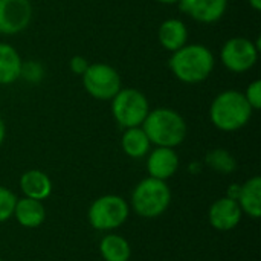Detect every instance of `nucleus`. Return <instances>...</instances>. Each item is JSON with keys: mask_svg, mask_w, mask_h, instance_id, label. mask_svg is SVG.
<instances>
[{"mask_svg": "<svg viewBox=\"0 0 261 261\" xmlns=\"http://www.w3.org/2000/svg\"><path fill=\"white\" fill-rule=\"evenodd\" d=\"M168 66L179 81L185 84H197L213 73L216 60L206 46L187 43L171 54Z\"/></svg>", "mask_w": 261, "mask_h": 261, "instance_id": "1", "label": "nucleus"}, {"mask_svg": "<svg viewBox=\"0 0 261 261\" xmlns=\"http://www.w3.org/2000/svg\"><path fill=\"white\" fill-rule=\"evenodd\" d=\"M141 127L156 147H179L188 135V125L184 116L168 107L150 110Z\"/></svg>", "mask_w": 261, "mask_h": 261, "instance_id": "2", "label": "nucleus"}, {"mask_svg": "<svg viewBox=\"0 0 261 261\" xmlns=\"http://www.w3.org/2000/svg\"><path fill=\"white\" fill-rule=\"evenodd\" d=\"M252 112V107L242 92L225 90L211 102L210 119L222 132H237L251 121Z\"/></svg>", "mask_w": 261, "mask_h": 261, "instance_id": "3", "label": "nucleus"}, {"mask_svg": "<svg viewBox=\"0 0 261 261\" xmlns=\"http://www.w3.org/2000/svg\"><path fill=\"white\" fill-rule=\"evenodd\" d=\"M171 203V190L165 180L142 179L132 193V208L144 219L161 217Z\"/></svg>", "mask_w": 261, "mask_h": 261, "instance_id": "4", "label": "nucleus"}, {"mask_svg": "<svg viewBox=\"0 0 261 261\" xmlns=\"http://www.w3.org/2000/svg\"><path fill=\"white\" fill-rule=\"evenodd\" d=\"M130 216V205L121 196L107 194L98 197L89 208L87 219L96 231H115L121 228Z\"/></svg>", "mask_w": 261, "mask_h": 261, "instance_id": "5", "label": "nucleus"}, {"mask_svg": "<svg viewBox=\"0 0 261 261\" xmlns=\"http://www.w3.org/2000/svg\"><path fill=\"white\" fill-rule=\"evenodd\" d=\"M110 101L112 115L122 128L141 127L150 112L147 96L138 89H121Z\"/></svg>", "mask_w": 261, "mask_h": 261, "instance_id": "6", "label": "nucleus"}, {"mask_svg": "<svg viewBox=\"0 0 261 261\" xmlns=\"http://www.w3.org/2000/svg\"><path fill=\"white\" fill-rule=\"evenodd\" d=\"M83 86L86 92L98 101H110L122 89L118 70L106 63L89 64L87 70L83 73Z\"/></svg>", "mask_w": 261, "mask_h": 261, "instance_id": "7", "label": "nucleus"}, {"mask_svg": "<svg viewBox=\"0 0 261 261\" xmlns=\"http://www.w3.org/2000/svg\"><path fill=\"white\" fill-rule=\"evenodd\" d=\"M258 41L254 43L246 37H232L222 46L220 61L228 70L234 73H243L255 66L258 60Z\"/></svg>", "mask_w": 261, "mask_h": 261, "instance_id": "8", "label": "nucleus"}, {"mask_svg": "<svg viewBox=\"0 0 261 261\" xmlns=\"http://www.w3.org/2000/svg\"><path fill=\"white\" fill-rule=\"evenodd\" d=\"M31 20V0H0V34H18L29 26Z\"/></svg>", "mask_w": 261, "mask_h": 261, "instance_id": "9", "label": "nucleus"}, {"mask_svg": "<svg viewBox=\"0 0 261 261\" xmlns=\"http://www.w3.org/2000/svg\"><path fill=\"white\" fill-rule=\"evenodd\" d=\"M243 217V211L239 202L225 197L217 199L208 211L210 225L217 231H232L236 229Z\"/></svg>", "mask_w": 261, "mask_h": 261, "instance_id": "10", "label": "nucleus"}, {"mask_svg": "<svg viewBox=\"0 0 261 261\" xmlns=\"http://www.w3.org/2000/svg\"><path fill=\"white\" fill-rule=\"evenodd\" d=\"M177 3L184 14L205 24L219 21L228 8V0H179Z\"/></svg>", "mask_w": 261, "mask_h": 261, "instance_id": "11", "label": "nucleus"}, {"mask_svg": "<svg viewBox=\"0 0 261 261\" xmlns=\"http://www.w3.org/2000/svg\"><path fill=\"white\" fill-rule=\"evenodd\" d=\"M179 170V156L174 148L156 147L147 154V171L150 177L168 180Z\"/></svg>", "mask_w": 261, "mask_h": 261, "instance_id": "12", "label": "nucleus"}, {"mask_svg": "<svg viewBox=\"0 0 261 261\" xmlns=\"http://www.w3.org/2000/svg\"><path fill=\"white\" fill-rule=\"evenodd\" d=\"M12 217H15L20 226L28 229H35L43 225L46 219V208L40 200L21 197L17 199Z\"/></svg>", "mask_w": 261, "mask_h": 261, "instance_id": "13", "label": "nucleus"}, {"mask_svg": "<svg viewBox=\"0 0 261 261\" xmlns=\"http://www.w3.org/2000/svg\"><path fill=\"white\" fill-rule=\"evenodd\" d=\"M20 190L24 197L43 202L52 193V180L41 170H28L20 177Z\"/></svg>", "mask_w": 261, "mask_h": 261, "instance_id": "14", "label": "nucleus"}, {"mask_svg": "<svg viewBox=\"0 0 261 261\" xmlns=\"http://www.w3.org/2000/svg\"><path fill=\"white\" fill-rule=\"evenodd\" d=\"M158 38L161 46L173 54L188 43V28L179 18H168L161 23Z\"/></svg>", "mask_w": 261, "mask_h": 261, "instance_id": "15", "label": "nucleus"}, {"mask_svg": "<svg viewBox=\"0 0 261 261\" xmlns=\"http://www.w3.org/2000/svg\"><path fill=\"white\" fill-rule=\"evenodd\" d=\"M239 205L243 214L252 219L261 217V177L254 176L242 184V191L239 196Z\"/></svg>", "mask_w": 261, "mask_h": 261, "instance_id": "16", "label": "nucleus"}, {"mask_svg": "<svg viewBox=\"0 0 261 261\" xmlns=\"http://www.w3.org/2000/svg\"><path fill=\"white\" fill-rule=\"evenodd\" d=\"M21 57L9 43H0V86L12 84L20 78Z\"/></svg>", "mask_w": 261, "mask_h": 261, "instance_id": "17", "label": "nucleus"}, {"mask_svg": "<svg viewBox=\"0 0 261 261\" xmlns=\"http://www.w3.org/2000/svg\"><path fill=\"white\" fill-rule=\"evenodd\" d=\"M121 147L128 158L142 159L148 154L151 142L142 127H132V128H124L121 138Z\"/></svg>", "mask_w": 261, "mask_h": 261, "instance_id": "18", "label": "nucleus"}, {"mask_svg": "<svg viewBox=\"0 0 261 261\" xmlns=\"http://www.w3.org/2000/svg\"><path fill=\"white\" fill-rule=\"evenodd\" d=\"M99 254L104 261H128L132 257V248L122 236L107 234L99 242Z\"/></svg>", "mask_w": 261, "mask_h": 261, "instance_id": "19", "label": "nucleus"}, {"mask_svg": "<svg viewBox=\"0 0 261 261\" xmlns=\"http://www.w3.org/2000/svg\"><path fill=\"white\" fill-rule=\"evenodd\" d=\"M205 164L220 174H231L237 170L236 158L225 148H214L208 151L205 156Z\"/></svg>", "mask_w": 261, "mask_h": 261, "instance_id": "20", "label": "nucleus"}, {"mask_svg": "<svg viewBox=\"0 0 261 261\" xmlns=\"http://www.w3.org/2000/svg\"><path fill=\"white\" fill-rule=\"evenodd\" d=\"M15 203H17V196L9 188L0 185V223L12 217Z\"/></svg>", "mask_w": 261, "mask_h": 261, "instance_id": "21", "label": "nucleus"}, {"mask_svg": "<svg viewBox=\"0 0 261 261\" xmlns=\"http://www.w3.org/2000/svg\"><path fill=\"white\" fill-rule=\"evenodd\" d=\"M43 66L37 61L21 63L20 78L26 80L28 83H38L43 78Z\"/></svg>", "mask_w": 261, "mask_h": 261, "instance_id": "22", "label": "nucleus"}, {"mask_svg": "<svg viewBox=\"0 0 261 261\" xmlns=\"http://www.w3.org/2000/svg\"><path fill=\"white\" fill-rule=\"evenodd\" d=\"M246 101L249 102V106L252 107V110H260L261 107V81L260 80H255L252 81L246 92L243 93Z\"/></svg>", "mask_w": 261, "mask_h": 261, "instance_id": "23", "label": "nucleus"}, {"mask_svg": "<svg viewBox=\"0 0 261 261\" xmlns=\"http://www.w3.org/2000/svg\"><path fill=\"white\" fill-rule=\"evenodd\" d=\"M89 61H87V58H84V57H81V55H75V57H72V60H70V70L75 73V75H81L83 76V73L87 70V67H89Z\"/></svg>", "mask_w": 261, "mask_h": 261, "instance_id": "24", "label": "nucleus"}, {"mask_svg": "<svg viewBox=\"0 0 261 261\" xmlns=\"http://www.w3.org/2000/svg\"><path fill=\"white\" fill-rule=\"evenodd\" d=\"M240 191H242V185H240V184H232V185L228 187L226 197L237 202V200H239V196H240Z\"/></svg>", "mask_w": 261, "mask_h": 261, "instance_id": "25", "label": "nucleus"}, {"mask_svg": "<svg viewBox=\"0 0 261 261\" xmlns=\"http://www.w3.org/2000/svg\"><path fill=\"white\" fill-rule=\"evenodd\" d=\"M5 138H6V127H5L3 119L0 118V147H2V144L5 142Z\"/></svg>", "mask_w": 261, "mask_h": 261, "instance_id": "26", "label": "nucleus"}, {"mask_svg": "<svg viewBox=\"0 0 261 261\" xmlns=\"http://www.w3.org/2000/svg\"><path fill=\"white\" fill-rule=\"evenodd\" d=\"M248 2H249V6H251L254 11L258 12L261 9V0H248Z\"/></svg>", "mask_w": 261, "mask_h": 261, "instance_id": "27", "label": "nucleus"}, {"mask_svg": "<svg viewBox=\"0 0 261 261\" xmlns=\"http://www.w3.org/2000/svg\"><path fill=\"white\" fill-rule=\"evenodd\" d=\"M200 170H202V167H200V164H199V162H193V164L190 165V171H191L193 174L200 173Z\"/></svg>", "mask_w": 261, "mask_h": 261, "instance_id": "28", "label": "nucleus"}, {"mask_svg": "<svg viewBox=\"0 0 261 261\" xmlns=\"http://www.w3.org/2000/svg\"><path fill=\"white\" fill-rule=\"evenodd\" d=\"M158 3H162V5H174V3H177L179 0H156Z\"/></svg>", "mask_w": 261, "mask_h": 261, "instance_id": "29", "label": "nucleus"}, {"mask_svg": "<svg viewBox=\"0 0 261 261\" xmlns=\"http://www.w3.org/2000/svg\"><path fill=\"white\" fill-rule=\"evenodd\" d=\"M0 261H3V260H2V258H0Z\"/></svg>", "mask_w": 261, "mask_h": 261, "instance_id": "30", "label": "nucleus"}]
</instances>
